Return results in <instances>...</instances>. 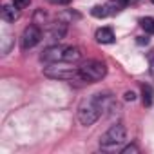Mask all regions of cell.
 Returning a JSON list of instances; mask_svg holds the SVG:
<instances>
[{
  "label": "cell",
  "instance_id": "obj_4",
  "mask_svg": "<svg viewBox=\"0 0 154 154\" xmlns=\"http://www.w3.org/2000/svg\"><path fill=\"white\" fill-rule=\"evenodd\" d=\"M125 138H127V129H125V125H123V123H114V125H111V127L105 131V134L100 138V145H102L103 150H112V149H116L118 145H122V143L125 141Z\"/></svg>",
  "mask_w": 154,
  "mask_h": 154
},
{
  "label": "cell",
  "instance_id": "obj_5",
  "mask_svg": "<svg viewBox=\"0 0 154 154\" xmlns=\"http://www.w3.org/2000/svg\"><path fill=\"white\" fill-rule=\"evenodd\" d=\"M40 40H42V31H40V27L35 26V24H31V26H27V27L24 29V33H22V36H20V47H22L24 51L33 49Z\"/></svg>",
  "mask_w": 154,
  "mask_h": 154
},
{
  "label": "cell",
  "instance_id": "obj_14",
  "mask_svg": "<svg viewBox=\"0 0 154 154\" xmlns=\"http://www.w3.org/2000/svg\"><path fill=\"white\" fill-rule=\"evenodd\" d=\"M29 2H31V0H13V6L18 8V9H26L29 6Z\"/></svg>",
  "mask_w": 154,
  "mask_h": 154
},
{
  "label": "cell",
  "instance_id": "obj_15",
  "mask_svg": "<svg viewBox=\"0 0 154 154\" xmlns=\"http://www.w3.org/2000/svg\"><path fill=\"white\" fill-rule=\"evenodd\" d=\"M131 152H138V147L136 145H129V147L122 149V154H131Z\"/></svg>",
  "mask_w": 154,
  "mask_h": 154
},
{
  "label": "cell",
  "instance_id": "obj_9",
  "mask_svg": "<svg viewBox=\"0 0 154 154\" xmlns=\"http://www.w3.org/2000/svg\"><path fill=\"white\" fill-rule=\"evenodd\" d=\"M0 15H2V18H4L6 22H15V20H18V17H20V9L15 8V6H4L2 11H0Z\"/></svg>",
  "mask_w": 154,
  "mask_h": 154
},
{
  "label": "cell",
  "instance_id": "obj_16",
  "mask_svg": "<svg viewBox=\"0 0 154 154\" xmlns=\"http://www.w3.org/2000/svg\"><path fill=\"white\" fill-rule=\"evenodd\" d=\"M49 2L54 4V6H69L71 0H49Z\"/></svg>",
  "mask_w": 154,
  "mask_h": 154
},
{
  "label": "cell",
  "instance_id": "obj_11",
  "mask_svg": "<svg viewBox=\"0 0 154 154\" xmlns=\"http://www.w3.org/2000/svg\"><path fill=\"white\" fill-rule=\"evenodd\" d=\"M152 98H154L152 87L150 85H141V100H143V105L145 107H150L152 105Z\"/></svg>",
  "mask_w": 154,
  "mask_h": 154
},
{
  "label": "cell",
  "instance_id": "obj_8",
  "mask_svg": "<svg viewBox=\"0 0 154 154\" xmlns=\"http://www.w3.org/2000/svg\"><path fill=\"white\" fill-rule=\"evenodd\" d=\"M82 58V51L74 45H65V53H63V62L72 63V62H78Z\"/></svg>",
  "mask_w": 154,
  "mask_h": 154
},
{
  "label": "cell",
  "instance_id": "obj_1",
  "mask_svg": "<svg viewBox=\"0 0 154 154\" xmlns=\"http://www.w3.org/2000/svg\"><path fill=\"white\" fill-rule=\"evenodd\" d=\"M44 74L54 80H80V69L78 67H71L67 62H54L44 67Z\"/></svg>",
  "mask_w": 154,
  "mask_h": 154
},
{
  "label": "cell",
  "instance_id": "obj_18",
  "mask_svg": "<svg viewBox=\"0 0 154 154\" xmlns=\"http://www.w3.org/2000/svg\"><path fill=\"white\" fill-rule=\"evenodd\" d=\"M136 42H138L140 45H147V44H149V38H147V36H138Z\"/></svg>",
  "mask_w": 154,
  "mask_h": 154
},
{
  "label": "cell",
  "instance_id": "obj_12",
  "mask_svg": "<svg viewBox=\"0 0 154 154\" xmlns=\"http://www.w3.org/2000/svg\"><path fill=\"white\" fill-rule=\"evenodd\" d=\"M109 8L107 6H94L93 9H91V15L94 17V18H105V17H109V11H107Z\"/></svg>",
  "mask_w": 154,
  "mask_h": 154
},
{
  "label": "cell",
  "instance_id": "obj_7",
  "mask_svg": "<svg viewBox=\"0 0 154 154\" xmlns=\"http://www.w3.org/2000/svg\"><path fill=\"white\" fill-rule=\"evenodd\" d=\"M94 38L100 42V44H112L114 42V33L111 27H100L94 35Z\"/></svg>",
  "mask_w": 154,
  "mask_h": 154
},
{
  "label": "cell",
  "instance_id": "obj_20",
  "mask_svg": "<svg viewBox=\"0 0 154 154\" xmlns=\"http://www.w3.org/2000/svg\"><path fill=\"white\" fill-rule=\"evenodd\" d=\"M152 4H154V0H152Z\"/></svg>",
  "mask_w": 154,
  "mask_h": 154
},
{
  "label": "cell",
  "instance_id": "obj_19",
  "mask_svg": "<svg viewBox=\"0 0 154 154\" xmlns=\"http://www.w3.org/2000/svg\"><path fill=\"white\" fill-rule=\"evenodd\" d=\"M150 72L154 74V54L150 56Z\"/></svg>",
  "mask_w": 154,
  "mask_h": 154
},
{
  "label": "cell",
  "instance_id": "obj_2",
  "mask_svg": "<svg viewBox=\"0 0 154 154\" xmlns=\"http://www.w3.org/2000/svg\"><path fill=\"white\" fill-rule=\"evenodd\" d=\"M78 69H80V80L85 82V84L100 82L103 76L107 74V67H105V63L100 62V60H87V62H84Z\"/></svg>",
  "mask_w": 154,
  "mask_h": 154
},
{
  "label": "cell",
  "instance_id": "obj_6",
  "mask_svg": "<svg viewBox=\"0 0 154 154\" xmlns=\"http://www.w3.org/2000/svg\"><path fill=\"white\" fill-rule=\"evenodd\" d=\"M63 53H65V45H49L42 51L40 60L45 63H54V62H63Z\"/></svg>",
  "mask_w": 154,
  "mask_h": 154
},
{
  "label": "cell",
  "instance_id": "obj_13",
  "mask_svg": "<svg viewBox=\"0 0 154 154\" xmlns=\"http://www.w3.org/2000/svg\"><path fill=\"white\" fill-rule=\"evenodd\" d=\"M140 26L145 29V33H149V35H154V18H150V17H145V18H141V20H140Z\"/></svg>",
  "mask_w": 154,
  "mask_h": 154
},
{
  "label": "cell",
  "instance_id": "obj_17",
  "mask_svg": "<svg viewBox=\"0 0 154 154\" xmlns=\"http://www.w3.org/2000/svg\"><path fill=\"white\" fill-rule=\"evenodd\" d=\"M123 98H125L127 102H134V100H136V94H134L132 91H127V93L123 94Z\"/></svg>",
  "mask_w": 154,
  "mask_h": 154
},
{
  "label": "cell",
  "instance_id": "obj_10",
  "mask_svg": "<svg viewBox=\"0 0 154 154\" xmlns=\"http://www.w3.org/2000/svg\"><path fill=\"white\" fill-rule=\"evenodd\" d=\"M67 33V24L65 22H56L51 26V38L54 40H62Z\"/></svg>",
  "mask_w": 154,
  "mask_h": 154
},
{
  "label": "cell",
  "instance_id": "obj_3",
  "mask_svg": "<svg viewBox=\"0 0 154 154\" xmlns=\"http://www.w3.org/2000/svg\"><path fill=\"white\" fill-rule=\"evenodd\" d=\"M102 114H103V112H102V109H100V105H98L94 94H93L91 98L84 100V102L80 103V107H78V120H80V123L85 125V127L96 123Z\"/></svg>",
  "mask_w": 154,
  "mask_h": 154
}]
</instances>
